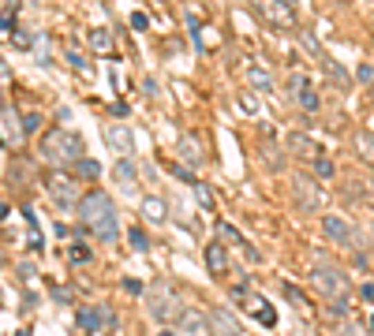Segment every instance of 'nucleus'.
Instances as JSON below:
<instances>
[{
    "instance_id": "423d86ee",
    "label": "nucleus",
    "mask_w": 374,
    "mask_h": 336,
    "mask_svg": "<svg viewBox=\"0 0 374 336\" xmlns=\"http://www.w3.org/2000/svg\"><path fill=\"white\" fill-rule=\"evenodd\" d=\"M45 195L53 198L57 210H75V202H79L75 176H68V172H49V176H45Z\"/></svg>"
},
{
    "instance_id": "5701e85b",
    "label": "nucleus",
    "mask_w": 374,
    "mask_h": 336,
    "mask_svg": "<svg viewBox=\"0 0 374 336\" xmlns=\"http://www.w3.org/2000/svg\"><path fill=\"white\" fill-rule=\"evenodd\" d=\"M4 146H19V123H15V112L4 105Z\"/></svg>"
},
{
    "instance_id": "2f4dec72",
    "label": "nucleus",
    "mask_w": 374,
    "mask_h": 336,
    "mask_svg": "<svg viewBox=\"0 0 374 336\" xmlns=\"http://www.w3.org/2000/svg\"><path fill=\"white\" fill-rule=\"evenodd\" d=\"M68 258H71V261H90V250H86V247H71Z\"/></svg>"
},
{
    "instance_id": "c9c22d12",
    "label": "nucleus",
    "mask_w": 374,
    "mask_h": 336,
    "mask_svg": "<svg viewBox=\"0 0 374 336\" xmlns=\"http://www.w3.org/2000/svg\"><path fill=\"white\" fill-rule=\"evenodd\" d=\"M363 299H367V303H374V284H363Z\"/></svg>"
},
{
    "instance_id": "c756f323",
    "label": "nucleus",
    "mask_w": 374,
    "mask_h": 336,
    "mask_svg": "<svg viewBox=\"0 0 374 336\" xmlns=\"http://www.w3.org/2000/svg\"><path fill=\"white\" fill-rule=\"evenodd\" d=\"M68 63H71V68H79V71H90V63H86L83 57H79L75 49H68Z\"/></svg>"
},
{
    "instance_id": "a19ab883",
    "label": "nucleus",
    "mask_w": 374,
    "mask_h": 336,
    "mask_svg": "<svg viewBox=\"0 0 374 336\" xmlns=\"http://www.w3.org/2000/svg\"><path fill=\"white\" fill-rule=\"evenodd\" d=\"M371 232H374V224H371Z\"/></svg>"
},
{
    "instance_id": "aec40b11",
    "label": "nucleus",
    "mask_w": 374,
    "mask_h": 336,
    "mask_svg": "<svg viewBox=\"0 0 374 336\" xmlns=\"http://www.w3.org/2000/svg\"><path fill=\"white\" fill-rule=\"evenodd\" d=\"M251 314L259 317V325H266V329H273V325H277V310H273L266 299H254V303H251Z\"/></svg>"
},
{
    "instance_id": "dca6fc26",
    "label": "nucleus",
    "mask_w": 374,
    "mask_h": 336,
    "mask_svg": "<svg viewBox=\"0 0 374 336\" xmlns=\"http://www.w3.org/2000/svg\"><path fill=\"white\" fill-rule=\"evenodd\" d=\"M209 317H214V336H243L240 322H236L229 310H214Z\"/></svg>"
},
{
    "instance_id": "c85d7f7f",
    "label": "nucleus",
    "mask_w": 374,
    "mask_h": 336,
    "mask_svg": "<svg viewBox=\"0 0 374 336\" xmlns=\"http://www.w3.org/2000/svg\"><path fill=\"white\" fill-rule=\"evenodd\" d=\"M315 172H318V179H330V176H333V161H330V157H322V161L315 165Z\"/></svg>"
},
{
    "instance_id": "f704fd0d",
    "label": "nucleus",
    "mask_w": 374,
    "mask_h": 336,
    "mask_svg": "<svg viewBox=\"0 0 374 336\" xmlns=\"http://www.w3.org/2000/svg\"><path fill=\"white\" fill-rule=\"evenodd\" d=\"M113 322H116V314L113 310H102V325H105V329H113Z\"/></svg>"
},
{
    "instance_id": "f257e3e1",
    "label": "nucleus",
    "mask_w": 374,
    "mask_h": 336,
    "mask_svg": "<svg viewBox=\"0 0 374 336\" xmlns=\"http://www.w3.org/2000/svg\"><path fill=\"white\" fill-rule=\"evenodd\" d=\"M79 221H83V228L90 235H97L102 243H113L116 235H120V217H116V206L109 202L102 190H94V195H86L83 202H79Z\"/></svg>"
},
{
    "instance_id": "cd10ccee",
    "label": "nucleus",
    "mask_w": 374,
    "mask_h": 336,
    "mask_svg": "<svg viewBox=\"0 0 374 336\" xmlns=\"http://www.w3.org/2000/svg\"><path fill=\"white\" fill-rule=\"evenodd\" d=\"M127 243H131V250H146V247H150V243H146V235L142 232H127Z\"/></svg>"
},
{
    "instance_id": "9b49d317",
    "label": "nucleus",
    "mask_w": 374,
    "mask_h": 336,
    "mask_svg": "<svg viewBox=\"0 0 374 336\" xmlns=\"http://www.w3.org/2000/svg\"><path fill=\"white\" fill-rule=\"evenodd\" d=\"M322 232L330 235L337 247H355V228H352L348 221H344V217H337V213L322 217Z\"/></svg>"
},
{
    "instance_id": "ddd939ff",
    "label": "nucleus",
    "mask_w": 374,
    "mask_h": 336,
    "mask_svg": "<svg viewBox=\"0 0 374 336\" xmlns=\"http://www.w3.org/2000/svg\"><path fill=\"white\" fill-rule=\"evenodd\" d=\"M113 184L124 190V195H135V187H139V168H135V161H120V165L113 168Z\"/></svg>"
},
{
    "instance_id": "e433bc0d",
    "label": "nucleus",
    "mask_w": 374,
    "mask_h": 336,
    "mask_svg": "<svg viewBox=\"0 0 374 336\" xmlns=\"http://www.w3.org/2000/svg\"><path fill=\"white\" fill-rule=\"evenodd\" d=\"M285 4H292V8H296V0H285Z\"/></svg>"
},
{
    "instance_id": "1a4fd4ad",
    "label": "nucleus",
    "mask_w": 374,
    "mask_h": 336,
    "mask_svg": "<svg viewBox=\"0 0 374 336\" xmlns=\"http://www.w3.org/2000/svg\"><path fill=\"white\" fill-rule=\"evenodd\" d=\"M292 94H296V101H299L303 112H318V108H322V101H318V90H315V83L303 75V71H292Z\"/></svg>"
},
{
    "instance_id": "a211bd4d",
    "label": "nucleus",
    "mask_w": 374,
    "mask_h": 336,
    "mask_svg": "<svg viewBox=\"0 0 374 336\" xmlns=\"http://www.w3.org/2000/svg\"><path fill=\"white\" fill-rule=\"evenodd\" d=\"M86 41H90L94 52H113V34H109V26H90Z\"/></svg>"
},
{
    "instance_id": "72a5a7b5",
    "label": "nucleus",
    "mask_w": 374,
    "mask_h": 336,
    "mask_svg": "<svg viewBox=\"0 0 374 336\" xmlns=\"http://www.w3.org/2000/svg\"><path fill=\"white\" fill-rule=\"evenodd\" d=\"M131 26L135 30H146V12H131Z\"/></svg>"
},
{
    "instance_id": "7ed1b4c3",
    "label": "nucleus",
    "mask_w": 374,
    "mask_h": 336,
    "mask_svg": "<svg viewBox=\"0 0 374 336\" xmlns=\"http://www.w3.org/2000/svg\"><path fill=\"white\" fill-rule=\"evenodd\" d=\"M146 306H150V314L158 317L161 325H169L172 317H180V314H184V306H180V295H176V288H172V284H165V280L150 288V295H146Z\"/></svg>"
},
{
    "instance_id": "ea45409f",
    "label": "nucleus",
    "mask_w": 374,
    "mask_h": 336,
    "mask_svg": "<svg viewBox=\"0 0 374 336\" xmlns=\"http://www.w3.org/2000/svg\"><path fill=\"white\" fill-rule=\"evenodd\" d=\"M371 97H374V86H371Z\"/></svg>"
},
{
    "instance_id": "4468645a",
    "label": "nucleus",
    "mask_w": 374,
    "mask_h": 336,
    "mask_svg": "<svg viewBox=\"0 0 374 336\" xmlns=\"http://www.w3.org/2000/svg\"><path fill=\"white\" fill-rule=\"evenodd\" d=\"M105 142L116 153H127V150L135 146V135H131V127H124V123H109L105 127Z\"/></svg>"
},
{
    "instance_id": "393cba45",
    "label": "nucleus",
    "mask_w": 374,
    "mask_h": 336,
    "mask_svg": "<svg viewBox=\"0 0 374 336\" xmlns=\"http://www.w3.org/2000/svg\"><path fill=\"white\" fill-rule=\"evenodd\" d=\"M75 176L79 179H97V176H102V165H97V161H90V157H83L75 165Z\"/></svg>"
},
{
    "instance_id": "f3484780",
    "label": "nucleus",
    "mask_w": 374,
    "mask_h": 336,
    "mask_svg": "<svg viewBox=\"0 0 374 336\" xmlns=\"http://www.w3.org/2000/svg\"><path fill=\"white\" fill-rule=\"evenodd\" d=\"M243 71H247V83L254 86V90H273V75L266 68H262V63H243Z\"/></svg>"
},
{
    "instance_id": "4be33fe9",
    "label": "nucleus",
    "mask_w": 374,
    "mask_h": 336,
    "mask_svg": "<svg viewBox=\"0 0 374 336\" xmlns=\"http://www.w3.org/2000/svg\"><path fill=\"white\" fill-rule=\"evenodd\" d=\"M355 153H359L367 165H374V135H371V131H359V135H355Z\"/></svg>"
},
{
    "instance_id": "2eb2a0df",
    "label": "nucleus",
    "mask_w": 374,
    "mask_h": 336,
    "mask_svg": "<svg viewBox=\"0 0 374 336\" xmlns=\"http://www.w3.org/2000/svg\"><path fill=\"white\" fill-rule=\"evenodd\" d=\"M206 269L214 277L229 273V250H225V243H209V247H206Z\"/></svg>"
},
{
    "instance_id": "4c0bfd02",
    "label": "nucleus",
    "mask_w": 374,
    "mask_h": 336,
    "mask_svg": "<svg viewBox=\"0 0 374 336\" xmlns=\"http://www.w3.org/2000/svg\"><path fill=\"white\" fill-rule=\"evenodd\" d=\"M158 336H172V333H158Z\"/></svg>"
},
{
    "instance_id": "bb28decb",
    "label": "nucleus",
    "mask_w": 374,
    "mask_h": 336,
    "mask_svg": "<svg viewBox=\"0 0 374 336\" xmlns=\"http://www.w3.org/2000/svg\"><path fill=\"white\" fill-rule=\"evenodd\" d=\"M195 187V195H198V202H203V210H214V195L206 190V184H191Z\"/></svg>"
},
{
    "instance_id": "7c9ffc66",
    "label": "nucleus",
    "mask_w": 374,
    "mask_h": 336,
    "mask_svg": "<svg viewBox=\"0 0 374 336\" xmlns=\"http://www.w3.org/2000/svg\"><path fill=\"white\" fill-rule=\"evenodd\" d=\"M355 75H359V83H374V68H371V63H359V71H355Z\"/></svg>"
},
{
    "instance_id": "473e14b6",
    "label": "nucleus",
    "mask_w": 374,
    "mask_h": 336,
    "mask_svg": "<svg viewBox=\"0 0 374 336\" xmlns=\"http://www.w3.org/2000/svg\"><path fill=\"white\" fill-rule=\"evenodd\" d=\"M38 123H41V116H38V112L23 116V131H38Z\"/></svg>"
},
{
    "instance_id": "20e7f679",
    "label": "nucleus",
    "mask_w": 374,
    "mask_h": 336,
    "mask_svg": "<svg viewBox=\"0 0 374 336\" xmlns=\"http://www.w3.org/2000/svg\"><path fill=\"white\" fill-rule=\"evenodd\" d=\"M251 8L273 30H296V8L285 4V0H251Z\"/></svg>"
},
{
    "instance_id": "a878e982",
    "label": "nucleus",
    "mask_w": 374,
    "mask_h": 336,
    "mask_svg": "<svg viewBox=\"0 0 374 336\" xmlns=\"http://www.w3.org/2000/svg\"><path fill=\"white\" fill-rule=\"evenodd\" d=\"M240 105L247 108L251 116H262V105H259V97H254V94H247V90H243V94H240Z\"/></svg>"
},
{
    "instance_id": "b1692460",
    "label": "nucleus",
    "mask_w": 374,
    "mask_h": 336,
    "mask_svg": "<svg viewBox=\"0 0 374 336\" xmlns=\"http://www.w3.org/2000/svg\"><path fill=\"white\" fill-rule=\"evenodd\" d=\"M180 153H184V161H191V165H198V161H203L198 139H191V135H184V139H180Z\"/></svg>"
},
{
    "instance_id": "0eeeda50",
    "label": "nucleus",
    "mask_w": 374,
    "mask_h": 336,
    "mask_svg": "<svg viewBox=\"0 0 374 336\" xmlns=\"http://www.w3.org/2000/svg\"><path fill=\"white\" fill-rule=\"evenodd\" d=\"M292 195H296V206H303V210H322L326 206V195L315 187L311 176H292Z\"/></svg>"
},
{
    "instance_id": "39448f33",
    "label": "nucleus",
    "mask_w": 374,
    "mask_h": 336,
    "mask_svg": "<svg viewBox=\"0 0 374 336\" xmlns=\"http://www.w3.org/2000/svg\"><path fill=\"white\" fill-rule=\"evenodd\" d=\"M311 280H315L318 295L333 299V303L348 295V280H344V273H341L337 266H330V261H318V266L311 269Z\"/></svg>"
},
{
    "instance_id": "f03ea898",
    "label": "nucleus",
    "mask_w": 374,
    "mask_h": 336,
    "mask_svg": "<svg viewBox=\"0 0 374 336\" xmlns=\"http://www.w3.org/2000/svg\"><path fill=\"white\" fill-rule=\"evenodd\" d=\"M38 153L49 165H79L83 161V139L68 127H53V131H45Z\"/></svg>"
},
{
    "instance_id": "412c9836",
    "label": "nucleus",
    "mask_w": 374,
    "mask_h": 336,
    "mask_svg": "<svg viewBox=\"0 0 374 336\" xmlns=\"http://www.w3.org/2000/svg\"><path fill=\"white\" fill-rule=\"evenodd\" d=\"M75 322L83 325L86 333H94V329H105V325H102V310H94V306H83V310L75 314Z\"/></svg>"
},
{
    "instance_id": "f8f14e48",
    "label": "nucleus",
    "mask_w": 374,
    "mask_h": 336,
    "mask_svg": "<svg viewBox=\"0 0 374 336\" xmlns=\"http://www.w3.org/2000/svg\"><path fill=\"white\" fill-rule=\"evenodd\" d=\"M311 60H315L318 68L326 71V79H330V83H333V90H341V94H344V90L352 86V83H348V71H344L341 63H337V60H333V57H330V52H326V49H322V52H315Z\"/></svg>"
},
{
    "instance_id": "9d476101",
    "label": "nucleus",
    "mask_w": 374,
    "mask_h": 336,
    "mask_svg": "<svg viewBox=\"0 0 374 336\" xmlns=\"http://www.w3.org/2000/svg\"><path fill=\"white\" fill-rule=\"evenodd\" d=\"M176 322H180V336H214V317L203 310H184Z\"/></svg>"
},
{
    "instance_id": "6e6552de",
    "label": "nucleus",
    "mask_w": 374,
    "mask_h": 336,
    "mask_svg": "<svg viewBox=\"0 0 374 336\" xmlns=\"http://www.w3.org/2000/svg\"><path fill=\"white\" fill-rule=\"evenodd\" d=\"M288 153H292V157H299L303 165H318V161H322V146H318L311 135H303V131L288 135Z\"/></svg>"
},
{
    "instance_id": "6ab92c4d",
    "label": "nucleus",
    "mask_w": 374,
    "mask_h": 336,
    "mask_svg": "<svg viewBox=\"0 0 374 336\" xmlns=\"http://www.w3.org/2000/svg\"><path fill=\"white\" fill-rule=\"evenodd\" d=\"M142 217H146V221H150V224H165V217H169V206L165 202H161V198H142Z\"/></svg>"
},
{
    "instance_id": "58836bf2",
    "label": "nucleus",
    "mask_w": 374,
    "mask_h": 336,
    "mask_svg": "<svg viewBox=\"0 0 374 336\" xmlns=\"http://www.w3.org/2000/svg\"><path fill=\"white\" fill-rule=\"evenodd\" d=\"M371 329H374V317H371Z\"/></svg>"
}]
</instances>
